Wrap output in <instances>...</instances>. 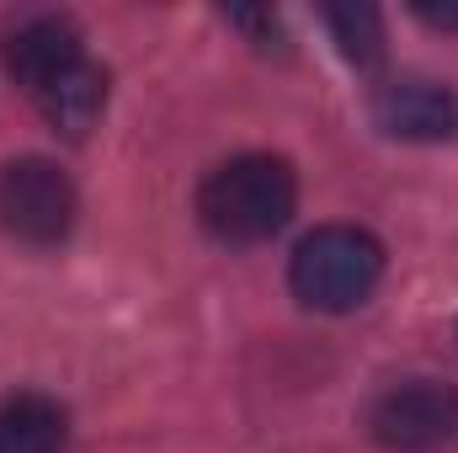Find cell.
<instances>
[{"label":"cell","instance_id":"277c9868","mask_svg":"<svg viewBox=\"0 0 458 453\" xmlns=\"http://www.w3.org/2000/svg\"><path fill=\"white\" fill-rule=\"evenodd\" d=\"M368 432L394 453H437L458 432V395L443 379H400L368 406Z\"/></svg>","mask_w":458,"mask_h":453},{"label":"cell","instance_id":"5b68a950","mask_svg":"<svg viewBox=\"0 0 458 453\" xmlns=\"http://www.w3.org/2000/svg\"><path fill=\"white\" fill-rule=\"evenodd\" d=\"M81 64H86V43L64 16H38V21L16 27L5 43V70L27 97H43L54 81H64Z\"/></svg>","mask_w":458,"mask_h":453},{"label":"cell","instance_id":"3957f363","mask_svg":"<svg viewBox=\"0 0 458 453\" xmlns=\"http://www.w3.org/2000/svg\"><path fill=\"white\" fill-rule=\"evenodd\" d=\"M75 225V187L70 176L43 160L21 155L0 166V229L21 245H59Z\"/></svg>","mask_w":458,"mask_h":453},{"label":"cell","instance_id":"9c48e42d","mask_svg":"<svg viewBox=\"0 0 458 453\" xmlns=\"http://www.w3.org/2000/svg\"><path fill=\"white\" fill-rule=\"evenodd\" d=\"M326 21H331V32L352 64H373L384 54V16L373 5H331Z\"/></svg>","mask_w":458,"mask_h":453},{"label":"cell","instance_id":"ba28073f","mask_svg":"<svg viewBox=\"0 0 458 453\" xmlns=\"http://www.w3.org/2000/svg\"><path fill=\"white\" fill-rule=\"evenodd\" d=\"M38 107L48 113L54 128H64L70 139H81V133L102 117V107H107V75L86 59L81 70H70L64 81H54V86L38 97Z\"/></svg>","mask_w":458,"mask_h":453},{"label":"cell","instance_id":"8fae6325","mask_svg":"<svg viewBox=\"0 0 458 453\" xmlns=\"http://www.w3.org/2000/svg\"><path fill=\"white\" fill-rule=\"evenodd\" d=\"M416 16H421V21H432V27H458V5H454V0H443V5L416 0Z\"/></svg>","mask_w":458,"mask_h":453},{"label":"cell","instance_id":"6da1fadb","mask_svg":"<svg viewBox=\"0 0 458 453\" xmlns=\"http://www.w3.org/2000/svg\"><path fill=\"white\" fill-rule=\"evenodd\" d=\"M299 176L283 155H234L214 166L198 187V219L214 240L256 245L293 219Z\"/></svg>","mask_w":458,"mask_h":453},{"label":"cell","instance_id":"8992f818","mask_svg":"<svg viewBox=\"0 0 458 453\" xmlns=\"http://www.w3.org/2000/svg\"><path fill=\"white\" fill-rule=\"evenodd\" d=\"M373 117L384 133L394 139H454L458 133V97L437 81H421V75H400V81H384L378 97H373Z\"/></svg>","mask_w":458,"mask_h":453},{"label":"cell","instance_id":"30bf717a","mask_svg":"<svg viewBox=\"0 0 458 453\" xmlns=\"http://www.w3.org/2000/svg\"><path fill=\"white\" fill-rule=\"evenodd\" d=\"M229 21H234V27H245L261 48H272L267 38H277V16H272V11H229Z\"/></svg>","mask_w":458,"mask_h":453},{"label":"cell","instance_id":"52a82bcc","mask_svg":"<svg viewBox=\"0 0 458 453\" xmlns=\"http://www.w3.org/2000/svg\"><path fill=\"white\" fill-rule=\"evenodd\" d=\"M70 422L48 395H11L0 406V453H64Z\"/></svg>","mask_w":458,"mask_h":453},{"label":"cell","instance_id":"7a4b0ae2","mask_svg":"<svg viewBox=\"0 0 458 453\" xmlns=\"http://www.w3.org/2000/svg\"><path fill=\"white\" fill-rule=\"evenodd\" d=\"M378 278H384V245L357 225H326L304 235L293 251V267H288L293 294L326 315L357 310L378 288Z\"/></svg>","mask_w":458,"mask_h":453}]
</instances>
